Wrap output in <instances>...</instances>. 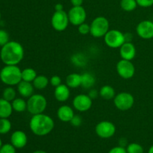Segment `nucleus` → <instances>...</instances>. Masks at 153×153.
Here are the masks:
<instances>
[{
  "mask_svg": "<svg viewBox=\"0 0 153 153\" xmlns=\"http://www.w3.org/2000/svg\"><path fill=\"white\" fill-rule=\"evenodd\" d=\"M24 58V48L21 43L10 40L1 46L0 58L5 65H17Z\"/></svg>",
  "mask_w": 153,
  "mask_h": 153,
  "instance_id": "1",
  "label": "nucleus"
},
{
  "mask_svg": "<svg viewBox=\"0 0 153 153\" xmlns=\"http://www.w3.org/2000/svg\"><path fill=\"white\" fill-rule=\"evenodd\" d=\"M55 127L53 119L45 114L32 115L29 121V128L31 132L35 135L42 137L52 132Z\"/></svg>",
  "mask_w": 153,
  "mask_h": 153,
  "instance_id": "2",
  "label": "nucleus"
},
{
  "mask_svg": "<svg viewBox=\"0 0 153 153\" xmlns=\"http://www.w3.org/2000/svg\"><path fill=\"white\" fill-rule=\"evenodd\" d=\"M0 80L7 86L17 85L22 81V70L17 65H5L0 70Z\"/></svg>",
  "mask_w": 153,
  "mask_h": 153,
  "instance_id": "3",
  "label": "nucleus"
},
{
  "mask_svg": "<svg viewBox=\"0 0 153 153\" xmlns=\"http://www.w3.org/2000/svg\"><path fill=\"white\" fill-rule=\"evenodd\" d=\"M47 107V100L44 96L39 94H33L27 101V111L31 114L35 115L42 114Z\"/></svg>",
  "mask_w": 153,
  "mask_h": 153,
  "instance_id": "4",
  "label": "nucleus"
},
{
  "mask_svg": "<svg viewBox=\"0 0 153 153\" xmlns=\"http://www.w3.org/2000/svg\"><path fill=\"white\" fill-rule=\"evenodd\" d=\"M90 34L96 38L104 37L106 33L109 31V22L107 18L102 16H97L91 23Z\"/></svg>",
  "mask_w": 153,
  "mask_h": 153,
  "instance_id": "5",
  "label": "nucleus"
},
{
  "mask_svg": "<svg viewBox=\"0 0 153 153\" xmlns=\"http://www.w3.org/2000/svg\"><path fill=\"white\" fill-rule=\"evenodd\" d=\"M104 41L109 48L120 49L126 42L125 34L117 29L109 30L104 36Z\"/></svg>",
  "mask_w": 153,
  "mask_h": 153,
  "instance_id": "6",
  "label": "nucleus"
},
{
  "mask_svg": "<svg viewBox=\"0 0 153 153\" xmlns=\"http://www.w3.org/2000/svg\"><path fill=\"white\" fill-rule=\"evenodd\" d=\"M114 105L118 110L128 111L133 107L134 103V98L130 93L121 92L116 94L114 98Z\"/></svg>",
  "mask_w": 153,
  "mask_h": 153,
  "instance_id": "7",
  "label": "nucleus"
},
{
  "mask_svg": "<svg viewBox=\"0 0 153 153\" xmlns=\"http://www.w3.org/2000/svg\"><path fill=\"white\" fill-rule=\"evenodd\" d=\"M70 23L68 13L64 10L55 11L51 18V25L57 31H64L67 29Z\"/></svg>",
  "mask_w": 153,
  "mask_h": 153,
  "instance_id": "8",
  "label": "nucleus"
},
{
  "mask_svg": "<svg viewBox=\"0 0 153 153\" xmlns=\"http://www.w3.org/2000/svg\"><path fill=\"white\" fill-rule=\"evenodd\" d=\"M116 70L118 75L123 79H130L135 74V67L131 61L121 59L117 64Z\"/></svg>",
  "mask_w": 153,
  "mask_h": 153,
  "instance_id": "9",
  "label": "nucleus"
},
{
  "mask_svg": "<svg viewBox=\"0 0 153 153\" xmlns=\"http://www.w3.org/2000/svg\"><path fill=\"white\" fill-rule=\"evenodd\" d=\"M95 131L97 135L101 138H111L114 135L116 132V126L113 123L110 121H101L96 126Z\"/></svg>",
  "mask_w": 153,
  "mask_h": 153,
  "instance_id": "10",
  "label": "nucleus"
},
{
  "mask_svg": "<svg viewBox=\"0 0 153 153\" xmlns=\"http://www.w3.org/2000/svg\"><path fill=\"white\" fill-rule=\"evenodd\" d=\"M67 13L70 23L75 26H79L86 20L87 12L82 6H73Z\"/></svg>",
  "mask_w": 153,
  "mask_h": 153,
  "instance_id": "11",
  "label": "nucleus"
},
{
  "mask_svg": "<svg viewBox=\"0 0 153 153\" xmlns=\"http://www.w3.org/2000/svg\"><path fill=\"white\" fill-rule=\"evenodd\" d=\"M93 100L86 94H79L73 100V108L79 112H86L91 108Z\"/></svg>",
  "mask_w": 153,
  "mask_h": 153,
  "instance_id": "12",
  "label": "nucleus"
},
{
  "mask_svg": "<svg viewBox=\"0 0 153 153\" xmlns=\"http://www.w3.org/2000/svg\"><path fill=\"white\" fill-rule=\"evenodd\" d=\"M137 34L142 39L149 40L153 38V21L143 20L136 27Z\"/></svg>",
  "mask_w": 153,
  "mask_h": 153,
  "instance_id": "13",
  "label": "nucleus"
},
{
  "mask_svg": "<svg viewBox=\"0 0 153 153\" xmlns=\"http://www.w3.org/2000/svg\"><path fill=\"white\" fill-rule=\"evenodd\" d=\"M136 55V47L131 42H125L120 47V55L122 59L132 61L135 58Z\"/></svg>",
  "mask_w": 153,
  "mask_h": 153,
  "instance_id": "14",
  "label": "nucleus"
},
{
  "mask_svg": "<svg viewBox=\"0 0 153 153\" xmlns=\"http://www.w3.org/2000/svg\"><path fill=\"white\" fill-rule=\"evenodd\" d=\"M28 143V137L24 131L16 130L12 133L10 136V143L16 149H22L25 147Z\"/></svg>",
  "mask_w": 153,
  "mask_h": 153,
  "instance_id": "15",
  "label": "nucleus"
},
{
  "mask_svg": "<svg viewBox=\"0 0 153 153\" xmlns=\"http://www.w3.org/2000/svg\"><path fill=\"white\" fill-rule=\"evenodd\" d=\"M54 96L55 100L60 102L67 101L70 97V88L67 85L61 84L56 87L54 91Z\"/></svg>",
  "mask_w": 153,
  "mask_h": 153,
  "instance_id": "16",
  "label": "nucleus"
},
{
  "mask_svg": "<svg viewBox=\"0 0 153 153\" xmlns=\"http://www.w3.org/2000/svg\"><path fill=\"white\" fill-rule=\"evenodd\" d=\"M74 115L73 109L67 105H61L57 111V117L61 122L70 123Z\"/></svg>",
  "mask_w": 153,
  "mask_h": 153,
  "instance_id": "17",
  "label": "nucleus"
},
{
  "mask_svg": "<svg viewBox=\"0 0 153 153\" xmlns=\"http://www.w3.org/2000/svg\"><path fill=\"white\" fill-rule=\"evenodd\" d=\"M17 91L23 98H29L34 94V87L32 82L22 80L17 85Z\"/></svg>",
  "mask_w": 153,
  "mask_h": 153,
  "instance_id": "18",
  "label": "nucleus"
},
{
  "mask_svg": "<svg viewBox=\"0 0 153 153\" xmlns=\"http://www.w3.org/2000/svg\"><path fill=\"white\" fill-rule=\"evenodd\" d=\"M13 107L10 102L0 99V118H9L13 113Z\"/></svg>",
  "mask_w": 153,
  "mask_h": 153,
  "instance_id": "19",
  "label": "nucleus"
},
{
  "mask_svg": "<svg viewBox=\"0 0 153 153\" xmlns=\"http://www.w3.org/2000/svg\"><path fill=\"white\" fill-rule=\"evenodd\" d=\"M66 85L70 88H77L82 85V76L79 73H71L66 78Z\"/></svg>",
  "mask_w": 153,
  "mask_h": 153,
  "instance_id": "20",
  "label": "nucleus"
},
{
  "mask_svg": "<svg viewBox=\"0 0 153 153\" xmlns=\"http://www.w3.org/2000/svg\"><path fill=\"white\" fill-rule=\"evenodd\" d=\"M100 96L105 100H111L116 96L114 88L111 85H104L100 90Z\"/></svg>",
  "mask_w": 153,
  "mask_h": 153,
  "instance_id": "21",
  "label": "nucleus"
},
{
  "mask_svg": "<svg viewBox=\"0 0 153 153\" xmlns=\"http://www.w3.org/2000/svg\"><path fill=\"white\" fill-rule=\"evenodd\" d=\"M82 76V85L85 89L92 88L96 83V78L91 73H84Z\"/></svg>",
  "mask_w": 153,
  "mask_h": 153,
  "instance_id": "22",
  "label": "nucleus"
},
{
  "mask_svg": "<svg viewBox=\"0 0 153 153\" xmlns=\"http://www.w3.org/2000/svg\"><path fill=\"white\" fill-rule=\"evenodd\" d=\"M34 88L37 90H44L49 84V79L44 75H38L32 82Z\"/></svg>",
  "mask_w": 153,
  "mask_h": 153,
  "instance_id": "23",
  "label": "nucleus"
},
{
  "mask_svg": "<svg viewBox=\"0 0 153 153\" xmlns=\"http://www.w3.org/2000/svg\"><path fill=\"white\" fill-rule=\"evenodd\" d=\"M13 110L16 112H24L27 110V102L22 98H16L11 102Z\"/></svg>",
  "mask_w": 153,
  "mask_h": 153,
  "instance_id": "24",
  "label": "nucleus"
},
{
  "mask_svg": "<svg viewBox=\"0 0 153 153\" xmlns=\"http://www.w3.org/2000/svg\"><path fill=\"white\" fill-rule=\"evenodd\" d=\"M37 73L35 70L33 68H25L22 70V80L28 82H33L36 77H37Z\"/></svg>",
  "mask_w": 153,
  "mask_h": 153,
  "instance_id": "25",
  "label": "nucleus"
},
{
  "mask_svg": "<svg viewBox=\"0 0 153 153\" xmlns=\"http://www.w3.org/2000/svg\"><path fill=\"white\" fill-rule=\"evenodd\" d=\"M136 0H121L120 7L123 10L126 12H131L135 10L137 7Z\"/></svg>",
  "mask_w": 153,
  "mask_h": 153,
  "instance_id": "26",
  "label": "nucleus"
},
{
  "mask_svg": "<svg viewBox=\"0 0 153 153\" xmlns=\"http://www.w3.org/2000/svg\"><path fill=\"white\" fill-rule=\"evenodd\" d=\"M16 92L14 88H13V86L7 87L6 88H4L2 92V98L7 101L10 102L16 99Z\"/></svg>",
  "mask_w": 153,
  "mask_h": 153,
  "instance_id": "27",
  "label": "nucleus"
},
{
  "mask_svg": "<svg viewBox=\"0 0 153 153\" xmlns=\"http://www.w3.org/2000/svg\"><path fill=\"white\" fill-rule=\"evenodd\" d=\"M11 123L8 118H0V134H7L11 130Z\"/></svg>",
  "mask_w": 153,
  "mask_h": 153,
  "instance_id": "28",
  "label": "nucleus"
},
{
  "mask_svg": "<svg viewBox=\"0 0 153 153\" xmlns=\"http://www.w3.org/2000/svg\"><path fill=\"white\" fill-rule=\"evenodd\" d=\"M127 153H143L144 149L143 146L137 143H131L128 144L126 147Z\"/></svg>",
  "mask_w": 153,
  "mask_h": 153,
  "instance_id": "29",
  "label": "nucleus"
},
{
  "mask_svg": "<svg viewBox=\"0 0 153 153\" xmlns=\"http://www.w3.org/2000/svg\"><path fill=\"white\" fill-rule=\"evenodd\" d=\"M72 61L75 65L77 66H84L86 64V58L83 55H81V54H76L73 55Z\"/></svg>",
  "mask_w": 153,
  "mask_h": 153,
  "instance_id": "30",
  "label": "nucleus"
},
{
  "mask_svg": "<svg viewBox=\"0 0 153 153\" xmlns=\"http://www.w3.org/2000/svg\"><path fill=\"white\" fill-rule=\"evenodd\" d=\"M10 41L9 34L4 29H0V46H3Z\"/></svg>",
  "mask_w": 153,
  "mask_h": 153,
  "instance_id": "31",
  "label": "nucleus"
},
{
  "mask_svg": "<svg viewBox=\"0 0 153 153\" xmlns=\"http://www.w3.org/2000/svg\"><path fill=\"white\" fill-rule=\"evenodd\" d=\"M78 31H79V34H82V35H87L91 33V25L85 22H83L78 26Z\"/></svg>",
  "mask_w": 153,
  "mask_h": 153,
  "instance_id": "32",
  "label": "nucleus"
},
{
  "mask_svg": "<svg viewBox=\"0 0 153 153\" xmlns=\"http://www.w3.org/2000/svg\"><path fill=\"white\" fill-rule=\"evenodd\" d=\"M0 153H16V148L11 143H5L0 148Z\"/></svg>",
  "mask_w": 153,
  "mask_h": 153,
  "instance_id": "33",
  "label": "nucleus"
},
{
  "mask_svg": "<svg viewBox=\"0 0 153 153\" xmlns=\"http://www.w3.org/2000/svg\"><path fill=\"white\" fill-rule=\"evenodd\" d=\"M61 82H62V81H61V77L57 76V75L52 76V77L50 78V79H49V84H50L52 87H55V88H56V87L61 85Z\"/></svg>",
  "mask_w": 153,
  "mask_h": 153,
  "instance_id": "34",
  "label": "nucleus"
},
{
  "mask_svg": "<svg viewBox=\"0 0 153 153\" xmlns=\"http://www.w3.org/2000/svg\"><path fill=\"white\" fill-rule=\"evenodd\" d=\"M70 124H71L73 126L75 127H79L82 125V118L80 115H74V117H73V119L70 121Z\"/></svg>",
  "mask_w": 153,
  "mask_h": 153,
  "instance_id": "35",
  "label": "nucleus"
},
{
  "mask_svg": "<svg viewBox=\"0 0 153 153\" xmlns=\"http://www.w3.org/2000/svg\"><path fill=\"white\" fill-rule=\"evenodd\" d=\"M137 5L142 7H149L153 5V0H136Z\"/></svg>",
  "mask_w": 153,
  "mask_h": 153,
  "instance_id": "36",
  "label": "nucleus"
},
{
  "mask_svg": "<svg viewBox=\"0 0 153 153\" xmlns=\"http://www.w3.org/2000/svg\"><path fill=\"white\" fill-rule=\"evenodd\" d=\"M108 153H127V151L126 149L123 146H118L111 149Z\"/></svg>",
  "mask_w": 153,
  "mask_h": 153,
  "instance_id": "37",
  "label": "nucleus"
},
{
  "mask_svg": "<svg viewBox=\"0 0 153 153\" xmlns=\"http://www.w3.org/2000/svg\"><path fill=\"white\" fill-rule=\"evenodd\" d=\"M98 95H100V93H99L97 90L94 89H91V91H89V94H88V96H89L92 100L97 98V97H98Z\"/></svg>",
  "mask_w": 153,
  "mask_h": 153,
  "instance_id": "38",
  "label": "nucleus"
},
{
  "mask_svg": "<svg viewBox=\"0 0 153 153\" xmlns=\"http://www.w3.org/2000/svg\"><path fill=\"white\" fill-rule=\"evenodd\" d=\"M84 0H70L73 6H82Z\"/></svg>",
  "mask_w": 153,
  "mask_h": 153,
  "instance_id": "39",
  "label": "nucleus"
},
{
  "mask_svg": "<svg viewBox=\"0 0 153 153\" xmlns=\"http://www.w3.org/2000/svg\"><path fill=\"white\" fill-rule=\"evenodd\" d=\"M55 11H59V10H64V6L61 3H58L55 5Z\"/></svg>",
  "mask_w": 153,
  "mask_h": 153,
  "instance_id": "40",
  "label": "nucleus"
},
{
  "mask_svg": "<svg viewBox=\"0 0 153 153\" xmlns=\"http://www.w3.org/2000/svg\"><path fill=\"white\" fill-rule=\"evenodd\" d=\"M32 153H47V152H45V151L43 150H36L34 151V152H33Z\"/></svg>",
  "mask_w": 153,
  "mask_h": 153,
  "instance_id": "41",
  "label": "nucleus"
},
{
  "mask_svg": "<svg viewBox=\"0 0 153 153\" xmlns=\"http://www.w3.org/2000/svg\"><path fill=\"white\" fill-rule=\"evenodd\" d=\"M148 153H153V145L152 146H150V148L149 149V151H148Z\"/></svg>",
  "mask_w": 153,
  "mask_h": 153,
  "instance_id": "42",
  "label": "nucleus"
},
{
  "mask_svg": "<svg viewBox=\"0 0 153 153\" xmlns=\"http://www.w3.org/2000/svg\"><path fill=\"white\" fill-rule=\"evenodd\" d=\"M2 141H1V138H0V148L1 147V146H2Z\"/></svg>",
  "mask_w": 153,
  "mask_h": 153,
  "instance_id": "43",
  "label": "nucleus"
},
{
  "mask_svg": "<svg viewBox=\"0 0 153 153\" xmlns=\"http://www.w3.org/2000/svg\"><path fill=\"white\" fill-rule=\"evenodd\" d=\"M1 11H0V20H1Z\"/></svg>",
  "mask_w": 153,
  "mask_h": 153,
  "instance_id": "44",
  "label": "nucleus"
},
{
  "mask_svg": "<svg viewBox=\"0 0 153 153\" xmlns=\"http://www.w3.org/2000/svg\"><path fill=\"white\" fill-rule=\"evenodd\" d=\"M152 21H153V16H152Z\"/></svg>",
  "mask_w": 153,
  "mask_h": 153,
  "instance_id": "45",
  "label": "nucleus"
}]
</instances>
